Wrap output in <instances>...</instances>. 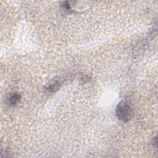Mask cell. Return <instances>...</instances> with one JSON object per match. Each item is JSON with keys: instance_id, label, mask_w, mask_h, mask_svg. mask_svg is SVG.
<instances>
[{"instance_id": "cell-2", "label": "cell", "mask_w": 158, "mask_h": 158, "mask_svg": "<svg viewBox=\"0 0 158 158\" xmlns=\"http://www.w3.org/2000/svg\"><path fill=\"white\" fill-rule=\"evenodd\" d=\"M21 96L20 95L17 93H12L9 94L7 98V104L10 106H15L17 105L20 101Z\"/></svg>"}, {"instance_id": "cell-1", "label": "cell", "mask_w": 158, "mask_h": 158, "mask_svg": "<svg viewBox=\"0 0 158 158\" xmlns=\"http://www.w3.org/2000/svg\"><path fill=\"white\" fill-rule=\"evenodd\" d=\"M116 115L117 118L124 122H128L133 115V109L128 101L122 100L117 106Z\"/></svg>"}]
</instances>
